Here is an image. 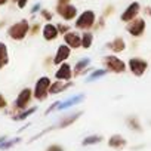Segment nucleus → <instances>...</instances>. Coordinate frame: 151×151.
Here are the masks:
<instances>
[{"label": "nucleus", "instance_id": "13", "mask_svg": "<svg viewBox=\"0 0 151 151\" xmlns=\"http://www.w3.org/2000/svg\"><path fill=\"white\" fill-rule=\"evenodd\" d=\"M73 73H71V67L70 64L67 62H62L59 67H58V71L55 73V79L56 80H65V82H70V79L73 77Z\"/></svg>", "mask_w": 151, "mask_h": 151}, {"label": "nucleus", "instance_id": "35", "mask_svg": "<svg viewBox=\"0 0 151 151\" xmlns=\"http://www.w3.org/2000/svg\"><path fill=\"white\" fill-rule=\"evenodd\" d=\"M40 30V27H39V24H34V27L31 28V34L34 36V34H37V31Z\"/></svg>", "mask_w": 151, "mask_h": 151}, {"label": "nucleus", "instance_id": "4", "mask_svg": "<svg viewBox=\"0 0 151 151\" xmlns=\"http://www.w3.org/2000/svg\"><path fill=\"white\" fill-rule=\"evenodd\" d=\"M50 85H52V82H50V79L47 77V76H43V77H40V79L36 82V86H34V92H33L34 98H36L37 101H45V99L47 98V95H49Z\"/></svg>", "mask_w": 151, "mask_h": 151}, {"label": "nucleus", "instance_id": "31", "mask_svg": "<svg viewBox=\"0 0 151 151\" xmlns=\"http://www.w3.org/2000/svg\"><path fill=\"white\" fill-rule=\"evenodd\" d=\"M15 2H17V5H18L19 9H24L27 6V3H28V0H15Z\"/></svg>", "mask_w": 151, "mask_h": 151}, {"label": "nucleus", "instance_id": "29", "mask_svg": "<svg viewBox=\"0 0 151 151\" xmlns=\"http://www.w3.org/2000/svg\"><path fill=\"white\" fill-rule=\"evenodd\" d=\"M59 102H61V101H56V102H53V104H52V105H50V107L46 110V114H50L52 111L58 110V107H59Z\"/></svg>", "mask_w": 151, "mask_h": 151}, {"label": "nucleus", "instance_id": "14", "mask_svg": "<svg viewBox=\"0 0 151 151\" xmlns=\"http://www.w3.org/2000/svg\"><path fill=\"white\" fill-rule=\"evenodd\" d=\"M56 12L61 15V18L64 21H71L77 17V9H76V6H73L71 3L67 5V6H62V8H56Z\"/></svg>", "mask_w": 151, "mask_h": 151}, {"label": "nucleus", "instance_id": "20", "mask_svg": "<svg viewBox=\"0 0 151 151\" xmlns=\"http://www.w3.org/2000/svg\"><path fill=\"white\" fill-rule=\"evenodd\" d=\"M104 141V138L101 135H88L83 138L82 141V147H92V145H98Z\"/></svg>", "mask_w": 151, "mask_h": 151}, {"label": "nucleus", "instance_id": "38", "mask_svg": "<svg viewBox=\"0 0 151 151\" xmlns=\"http://www.w3.org/2000/svg\"><path fill=\"white\" fill-rule=\"evenodd\" d=\"M8 3V0H0V6H3V5H6Z\"/></svg>", "mask_w": 151, "mask_h": 151}, {"label": "nucleus", "instance_id": "36", "mask_svg": "<svg viewBox=\"0 0 151 151\" xmlns=\"http://www.w3.org/2000/svg\"><path fill=\"white\" fill-rule=\"evenodd\" d=\"M144 12H145V15H148V17H151V8H150V6H147V8L144 9Z\"/></svg>", "mask_w": 151, "mask_h": 151}, {"label": "nucleus", "instance_id": "24", "mask_svg": "<svg viewBox=\"0 0 151 151\" xmlns=\"http://www.w3.org/2000/svg\"><path fill=\"white\" fill-rule=\"evenodd\" d=\"M108 73V70H105V68H99V70H95L93 73H91L88 77H86V82H93V80H98V79H101V77H104V76Z\"/></svg>", "mask_w": 151, "mask_h": 151}, {"label": "nucleus", "instance_id": "25", "mask_svg": "<svg viewBox=\"0 0 151 151\" xmlns=\"http://www.w3.org/2000/svg\"><path fill=\"white\" fill-rule=\"evenodd\" d=\"M93 43V34L91 31H86L85 34H82V47L83 49H89Z\"/></svg>", "mask_w": 151, "mask_h": 151}, {"label": "nucleus", "instance_id": "28", "mask_svg": "<svg viewBox=\"0 0 151 151\" xmlns=\"http://www.w3.org/2000/svg\"><path fill=\"white\" fill-rule=\"evenodd\" d=\"M56 27H58L59 34H67V33H68V28H70L68 25H62V24H58Z\"/></svg>", "mask_w": 151, "mask_h": 151}, {"label": "nucleus", "instance_id": "3", "mask_svg": "<svg viewBox=\"0 0 151 151\" xmlns=\"http://www.w3.org/2000/svg\"><path fill=\"white\" fill-rule=\"evenodd\" d=\"M28 31H30V24H28L27 19H22V21H18V22H15L14 25L9 27L8 36L14 40H22V39H25Z\"/></svg>", "mask_w": 151, "mask_h": 151}, {"label": "nucleus", "instance_id": "8", "mask_svg": "<svg viewBox=\"0 0 151 151\" xmlns=\"http://www.w3.org/2000/svg\"><path fill=\"white\" fill-rule=\"evenodd\" d=\"M139 12H141V5H139L138 2H132V3L123 11L120 19H122L123 22H130V21H133L135 18H138Z\"/></svg>", "mask_w": 151, "mask_h": 151}, {"label": "nucleus", "instance_id": "34", "mask_svg": "<svg viewBox=\"0 0 151 151\" xmlns=\"http://www.w3.org/2000/svg\"><path fill=\"white\" fill-rule=\"evenodd\" d=\"M39 11H40V3H36V5L31 8V14L34 15V14H36V12H39Z\"/></svg>", "mask_w": 151, "mask_h": 151}, {"label": "nucleus", "instance_id": "10", "mask_svg": "<svg viewBox=\"0 0 151 151\" xmlns=\"http://www.w3.org/2000/svg\"><path fill=\"white\" fill-rule=\"evenodd\" d=\"M71 55V47L68 46V45H59L58 46V49H56V53H55V56H53V64H62V62H65L67 59H68V56Z\"/></svg>", "mask_w": 151, "mask_h": 151}, {"label": "nucleus", "instance_id": "17", "mask_svg": "<svg viewBox=\"0 0 151 151\" xmlns=\"http://www.w3.org/2000/svg\"><path fill=\"white\" fill-rule=\"evenodd\" d=\"M105 46H107V49H110L111 52L120 53V52H123V50L126 49V42H124L122 37H116V39H113L111 42H108Z\"/></svg>", "mask_w": 151, "mask_h": 151}, {"label": "nucleus", "instance_id": "11", "mask_svg": "<svg viewBox=\"0 0 151 151\" xmlns=\"http://www.w3.org/2000/svg\"><path fill=\"white\" fill-rule=\"evenodd\" d=\"M82 116H83V111H76V113H71V114H68V116L62 117V119L59 120V123L55 126V129H65V127H68V126L74 124L76 122L79 120V117H82Z\"/></svg>", "mask_w": 151, "mask_h": 151}, {"label": "nucleus", "instance_id": "15", "mask_svg": "<svg viewBox=\"0 0 151 151\" xmlns=\"http://www.w3.org/2000/svg\"><path fill=\"white\" fill-rule=\"evenodd\" d=\"M85 98H86V96H85L83 93H80V95H74V96H71V98H67L65 101H61V102H59L58 111H64V110H67V108H70V107L77 105V104L83 102Z\"/></svg>", "mask_w": 151, "mask_h": 151}, {"label": "nucleus", "instance_id": "1", "mask_svg": "<svg viewBox=\"0 0 151 151\" xmlns=\"http://www.w3.org/2000/svg\"><path fill=\"white\" fill-rule=\"evenodd\" d=\"M105 70L116 73V74H123L126 71V62L123 59H120L117 55H107L102 59Z\"/></svg>", "mask_w": 151, "mask_h": 151}, {"label": "nucleus", "instance_id": "37", "mask_svg": "<svg viewBox=\"0 0 151 151\" xmlns=\"http://www.w3.org/2000/svg\"><path fill=\"white\" fill-rule=\"evenodd\" d=\"M144 147H145V145H136V147H133L132 150H142Z\"/></svg>", "mask_w": 151, "mask_h": 151}, {"label": "nucleus", "instance_id": "32", "mask_svg": "<svg viewBox=\"0 0 151 151\" xmlns=\"http://www.w3.org/2000/svg\"><path fill=\"white\" fill-rule=\"evenodd\" d=\"M6 105H8V101L5 99V96H3L2 93H0V110H2V108H6Z\"/></svg>", "mask_w": 151, "mask_h": 151}, {"label": "nucleus", "instance_id": "7", "mask_svg": "<svg viewBox=\"0 0 151 151\" xmlns=\"http://www.w3.org/2000/svg\"><path fill=\"white\" fill-rule=\"evenodd\" d=\"M33 96H34V95H33V91H31L30 88L22 89V91L19 92L17 101H15V108H17V110H21V111L27 110V107H28V104L31 102Z\"/></svg>", "mask_w": 151, "mask_h": 151}, {"label": "nucleus", "instance_id": "30", "mask_svg": "<svg viewBox=\"0 0 151 151\" xmlns=\"http://www.w3.org/2000/svg\"><path fill=\"white\" fill-rule=\"evenodd\" d=\"M40 14H42V17H43L45 19H47V21H50V19H52V14H50L49 11H46V9H43V11H42Z\"/></svg>", "mask_w": 151, "mask_h": 151}, {"label": "nucleus", "instance_id": "12", "mask_svg": "<svg viewBox=\"0 0 151 151\" xmlns=\"http://www.w3.org/2000/svg\"><path fill=\"white\" fill-rule=\"evenodd\" d=\"M64 43L71 49H79L82 47V36H79L76 31H68L67 34H64Z\"/></svg>", "mask_w": 151, "mask_h": 151}, {"label": "nucleus", "instance_id": "26", "mask_svg": "<svg viewBox=\"0 0 151 151\" xmlns=\"http://www.w3.org/2000/svg\"><path fill=\"white\" fill-rule=\"evenodd\" d=\"M21 142V138H14V139H6L3 144H0V150H9L12 147H15L17 144Z\"/></svg>", "mask_w": 151, "mask_h": 151}, {"label": "nucleus", "instance_id": "18", "mask_svg": "<svg viewBox=\"0 0 151 151\" xmlns=\"http://www.w3.org/2000/svg\"><path fill=\"white\" fill-rule=\"evenodd\" d=\"M73 86V83L70 82V83H64V80H56L55 83H52L50 85V89H49V93L50 95H58V93H61V92H64V91H67L68 88H71Z\"/></svg>", "mask_w": 151, "mask_h": 151}, {"label": "nucleus", "instance_id": "16", "mask_svg": "<svg viewBox=\"0 0 151 151\" xmlns=\"http://www.w3.org/2000/svg\"><path fill=\"white\" fill-rule=\"evenodd\" d=\"M42 34H43V39L45 40L52 42V40H55L59 36V31H58V27L56 25H53V24H45L43 28H42Z\"/></svg>", "mask_w": 151, "mask_h": 151}, {"label": "nucleus", "instance_id": "6", "mask_svg": "<svg viewBox=\"0 0 151 151\" xmlns=\"http://www.w3.org/2000/svg\"><path fill=\"white\" fill-rule=\"evenodd\" d=\"M145 28H147V22L144 18H135L133 21L127 22V33L133 37H141L144 33H145Z\"/></svg>", "mask_w": 151, "mask_h": 151}, {"label": "nucleus", "instance_id": "22", "mask_svg": "<svg viewBox=\"0 0 151 151\" xmlns=\"http://www.w3.org/2000/svg\"><path fill=\"white\" fill-rule=\"evenodd\" d=\"M9 62V55H8V46L0 42V70H2L6 64Z\"/></svg>", "mask_w": 151, "mask_h": 151}, {"label": "nucleus", "instance_id": "27", "mask_svg": "<svg viewBox=\"0 0 151 151\" xmlns=\"http://www.w3.org/2000/svg\"><path fill=\"white\" fill-rule=\"evenodd\" d=\"M45 151H65V150H64V147L61 144H50Z\"/></svg>", "mask_w": 151, "mask_h": 151}, {"label": "nucleus", "instance_id": "23", "mask_svg": "<svg viewBox=\"0 0 151 151\" xmlns=\"http://www.w3.org/2000/svg\"><path fill=\"white\" fill-rule=\"evenodd\" d=\"M36 111H37V107H31V108H28V110L21 111L19 114H15V116H14V120H15V122H22V120L28 119L31 114H34Z\"/></svg>", "mask_w": 151, "mask_h": 151}, {"label": "nucleus", "instance_id": "21", "mask_svg": "<svg viewBox=\"0 0 151 151\" xmlns=\"http://www.w3.org/2000/svg\"><path fill=\"white\" fill-rule=\"evenodd\" d=\"M89 64H91V59H89V58H82L77 64H76V67H74V73H73V74L76 76V77H77V76H82L83 71L88 70Z\"/></svg>", "mask_w": 151, "mask_h": 151}, {"label": "nucleus", "instance_id": "33", "mask_svg": "<svg viewBox=\"0 0 151 151\" xmlns=\"http://www.w3.org/2000/svg\"><path fill=\"white\" fill-rule=\"evenodd\" d=\"M71 0H58V3H56V8H62V6H67L70 5Z\"/></svg>", "mask_w": 151, "mask_h": 151}, {"label": "nucleus", "instance_id": "2", "mask_svg": "<svg viewBox=\"0 0 151 151\" xmlns=\"http://www.w3.org/2000/svg\"><path fill=\"white\" fill-rule=\"evenodd\" d=\"M96 22V15L93 11H85L82 12V15L77 17V19H76V28L77 30H83V31H89Z\"/></svg>", "mask_w": 151, "mask_h": 151}, {"label": "nucleus", "instance_id": "19", "mask_svg": "<svg viewBox=\"0 0 151 151\" xmlns=\"http://www.w3.org/2000/svg\"><path fill=\"white\" fill-rule=\"evenodd\" d=\"M126 124H127V127L130 130H133L136 133H141L144 130L142 129V124H141V122H139V119L136 116H127L126 117Z\"/></svg>", "mask_w": 151, "mask_h": 151}, {"label": "nucleus", "instance_id": "5", "mask_svg": "<svg viewBox=\"0 0 151 151\" xmlns=\"http://www.w3.org/2000/svg\"><path fill=\"white\" fill-rule=\"evenodd\" d=\"M148 68V62L144 59V58H138V56H133L129 59V70L133 76H136V77H141V76L145 74Z\"/></svg>", "mask_w": 151, "mask_h": 151}, {"label": "nucleus", "instance_id": "9", "mask_svg": "<svg viewBox=\"0 0 151 151\" xmlns=\"http://www.w3.org/2000/svg\"><path fill=\"white\" fill-rule=\"evenodd\" d=\"M107 144H108L110 148L117 150V151H122V150H124L127 147V139L123 135H120V133H114V135H111L108 138Z\"/></svg>", "mask_w": 151, "mask_h": 151}]
</instances>
